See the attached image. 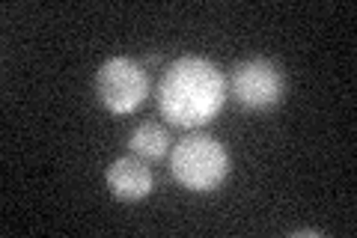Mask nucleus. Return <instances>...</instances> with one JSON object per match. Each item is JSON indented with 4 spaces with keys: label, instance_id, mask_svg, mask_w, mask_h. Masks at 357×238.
I'll use <instances>...</instances> for the list:
<instances>
[{
    "label": "nucleus",
    "instance_id": "nucleus-6",
    "mask_svg": "<svg viewBox=\"0 0 357 238\" xmlns=\"http://www.w3.org/2000/svg\"><path fill=\"white\" fill-rule=\"evenodd\" d=\"M128 149H131V155L143 158V161H158V158H164L167 149H170V134H167V128L158 126V122H143V126L131 131Z\"/></svg>",
    "mask_w": 357,
    "mask_h": 238
},
{
    "label": "nucleus",
    "instance_id": "nucleus-7",
    "mask_svg": "<svg viewBox=\"0 0 357 238\" xmlns=\"http://www.w3.org/2000/svg\"><path fill=\"white\" fill-rule=\"evenodd\" d=\"M143 63H146V66H158V63H161V57H158V54H149Z\"/></svg>",
    "mask_w": 357,
    "mask_h": 238
},
{
    "label": "nucleus",
    "instance_id": "nucleus-5",
    "mask_svg": "<svg viewBox=\"0 0 357 238\" xmlns=\"http://www.w3.org/2000/svg\"><path fill=\"white\" fill-rule=\"evenodd\" d=\"M107 188H110V194L122 202H137L152 194L155 176L143 158L126 155V158H116V161L107 167Z\"/></svg>",
    "mask_w": 357,
    "mask_h": 238
},
{
    "label": "nucleus",
    "instance_id": "nucleus-1",
    "mask_svg": "<svg viewBox=\"0 0 357 238\" xmlns=\"http://www.w3.org/2000/svg\"><path fill=\"white\" fill-rule=\"evenodd\" d=\"M227 101V77L211 60L197 54L178 57L167 66L158 84V107L178 128H203Z\"/></svg>",
    "mask_w": 357,
    "mask_h": 238
},
{
    "label": "nucleus",
    "instance_id": "nucleus-4",
    "mask_svg": "<svg viewBox=\"0 0 357 238\" xmlns=\"http://www.w3.org/2000/svg\"><path fill=\"white\" fill-rule=\"evenodd\" d=\"M229 93L241 107L268 110L283 98V72L271 60H244L229 75Z\"/></svg>",
    "mask_w": 357,
    "mask_h": 238
},
{
    "label": "nucleus",
    "instance_id": "nucleus-3",
    "mask_svg": "<svg viewBox=\"0 0 357 238\" xmlns=\"http://www.w3.org/2000/svg\"><path fill=\"white\" fill-rule=\"evenodd\" d=\"M98 98L110 113H131L137 110L149 96L146 69L131 57H110L98 69L96 77Z\"/></svg>",
    "mask_w": 357,
    "mask_h": 238
},
{
    "label": "nucleus",
    "instance_id": "nucleus-2",
    "mask_svg": "<svg viewBox=\"0 0 357 238\" xmlns=\"http://www.w3.org/2000/svg\"><path fill=\"white\" fill-rule=\"evenodd\" d=\"M173 179L194 194H208L229 176V152L211 134H188L170 155Z\"/></svg>",
    "mask_w": 357,
    "mask_h": 238
}]
</instances>
